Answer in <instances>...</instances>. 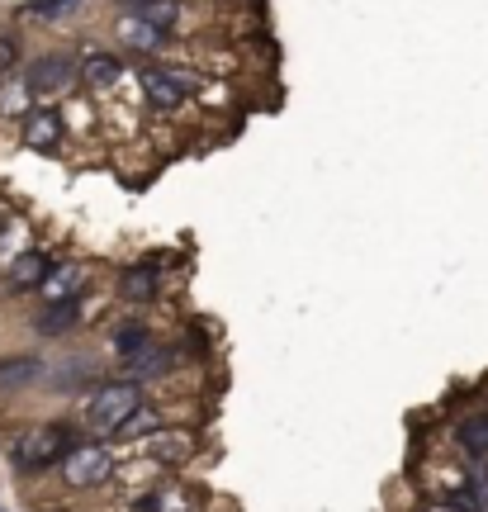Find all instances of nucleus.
I'll return each instance as SVG.
<instances>
[{"label": "nucleus", "mask_w": 488, "mask_h": 512, "mask_svg": "<svg viewBox=\"0 0 488 512\" xmlns=\"http://www.w3.org/2000/svg\"><path fill=\"white\" fill-rule=\"evenodd\" d=\"M76 446V432L62 427V422H43V427H24L15 441H10V460H15L19 475H38Z\"/></svg>", "instance_id": "nucleus-1"}, {"label": "nucleus", "mask_w": 488, "mask_h": 512, "mask_svg": "<svg viewBox=\"0 0 488 512\" xmlns=\"http://www.w3.org/2000/svg\"><path fill=\"white\" fill-rule=\"evenodd\" d=\"M143 403H147L143 384H133V380L100 384L91 399H86V427H91L95 437H114V432L124 427L128 413H138Z\"/></svg>", "instance_id": "nucleus-2"}, {"label": "nucleus", "mask_w": 488, "mask_h": 512, "mask_svg": "<svg viewBox=\"0 0 488 512\" xmlns=\"http://www.w3.org/2000/svg\"><path fill=\"white\" fill-rule=\"evenodd\" d=\"M109 475H114V456L100 441H76L72 451L62 456V484H72V489H95Z\"/></svg>", "instance_id": "nucleus-3"}, {"label": "nucleus", "mask_w": 488, "mask_h": 512, "mask_svg": "<svg viewBox=\"0 0 488 512\" xmlns=\"http://www.w3.org/2000/svg\"><path fill=\"white\" fill-rule=\"evenodd\" d=\"M29 95H67L76 86V57L72 53H43L24 67Z\"/></svg>", "instance_id": "nucleus-4"}, {"label": "nucleus", "mask_w": 488, "mask_h": 512, "mask_svg": "<svg viewBox=\"0 0 488 512\" xmlns=\"http://www.w3.org/2000/svg\"><path fill=\"white\" fill-rule=\"evenodd\" d=\"M138 91L147 95L152 110H176L190 100V76L166 72V67H138Z\"/></svg>", "instance_id": "nucleus-5"}, {"label": "nucleus", "mask_w": 488, "mask_h": 512, "mask_svg": "<svg viewBox=\"0 0 488 512\" xmlns=\"http://www.w3.org/2000/svg\"><path fill=\"white\" fill-rule=\"evenodd\" d=\"M119 76H124L119 57L100 53V48H86L81 62H76V81H81L86 91H114V86H119Z\"/></svg>", "instance_id": "nucleus-6"}, {"label": "nucleus", "mask_w": 488, "mask_h": 512, "mask_svg": "<svg viewBox=\"0 0 488 512\" xmlns=\"http://www.w3.org/2000/svg\"><path fill=\"white\" fill-rule=\"evenodd\" d=\"M19 138L34 152H57L62 147V114L57 110H29L19 119Z\"/></svg>", "instance_id": "nucleus-7"}, {"label": "nucleus", "mask_w": 488, "mask_h": 512, "mask_svg": "<svg viewBox=\"0 0 488 512\" xmlns=\"http://www.w3.org/2000/svg\"><path fill=\"white\" fill-rule=\"evenodd\" d=\"M81 290H86V266H72V261L67 266H48L43 285H38L43 304H76Z\"/></svg>", "instance_id": "nucleus-8"}, {"label": "nucleus", "mask_w": 488, "mask_h": 512, "mask_svg": "<svg viewBox=\"0 0 488 512\" xmlns=\"http://www.w3.org/2000/svg\"><path fill=\"white\" fill-rule=\"evenodd\" d=\"M114 34H119V43H124L128 53H157V48H166V38H171V34H162V29L143 24L138 15H128V10L114 19Z\"/></svg>", "instance_id": "nucleus-9"}, {"label": "nucleus", "mask_w": 488, "mask_h": 512, "mask_svg": "<svg viewBox=\"0 0 488 512\" xmlns=\"http://www.w3.org/2000/svg\"><path fill=\"white\" fill-rule=\"evenodd\" d=\"M48 266H53V261H48L43 252H19L15 261H10V271H5V285H10L15 294L38 290V285H43V275H48Z\"/></svg>", "instance_id": "nucleus-10"}, {"label": "nucleus", "mask_w": 488, "mask_h": 512, "mask_svg": "<svg viewBox=\"0 0 488 512\" xmlns=\"http://www.w3.org/2000/svg\"><path fill=\"white\" fill-rule=\"evenodd\" d=\"M171 370V351L166 347H138L133 356H124V380H133V384H143V380H152V375H166Z\"/></svg>", "instance_id": "nucleus-11"}, {"label": "nucleus", "mask_w": 488, "mask_h": 512, "mask_svg": "<svg viewBox=\"0 0 488 512\" xmlns=\"http://www.w3.org/2000/svg\"><path fill=\"white\" fill-rule=\"evenodd\" d=\"M34 380H43V361L38 356H5L0 361V394H19Z\"/></svg>", "instance_id": "nucleus-12"}, {"label": "nucleus", "mask_w": 488, "mask_h": 512, "mask_svg": "<svg viewBox=\"0 0 488 512\" xmlns=\"http://www.w3.org/2000/svg\"><path fill=\"white\" fill-rule=\"evenodd\" d=\"M128 15H138L143 24L171 34V29L181 24V5H176V0H138V5H128Z\"/></svg>", "instance_id": "nucleus-13"}, {"label": "nucleus", "mask_w": 488, "mask_h": 512, "mask_svg": "<svg viewBox=\"0 0 488 512\" xmlns=\"http://www.w3.org/2000/svg\"><path fill=\"white\" fill-rule=\"evenodd\" d=\"M455 441H460V451L474 460H488V413H474V418L460 422V432H455Z\"/></svg>", "instance_id": "nucleus-14"}, {"label": "nucleus", "mask_w": 488, "mask_h": 512, "mask_svg": "<svg viewBox=\"0 0 488 512\" xmlns=\"http://www.w3.org/2000/svg\"><path fill=\"white\" fill-rule=\"evenodd\" d=\"M81 323V304H48V309L34 318V328L43 337H62V332H72Z\"/></svg>", "instance_id": "nucleus-15"}, {"label": "nucleus", "mask_w": 488, "mask_h": 512, "mask_svg": "<svg viewBox=\"0 0 488 512\" xmlns=\"http://www.w3.org/2000/svg\"><path fill=\"white\" fill-rule=\"evenodd\" d=\"M119 294H124V299H138V304H147V299L157 294V271H152V266H128V271L119 275Z\"/></svg>", "instance_id": "nucleus-16"}, {"label": "nucleus", "mask_w": 488, "mask_h": 512, "mask_svg": "<svg viewBox=\"0 0 488 512\" xmlns=\"http://www.w3.org/2000/svg\"><path fill=\"white\" fill-rule=\"evenodd\" d=\"M147 451L162 460V465H176V460L190 456V437H181V432H152V437H147Z\"/></svg>", "instance_id": "nucleus-17"}, {"label": "nucleus", "mask_w": 488, "mask_h": 512, "mask_svg": "<svg viewBox=\"0 0 488 512\" xmlns=\"http://www.w3.org/2000/svg\"><path fill=\"white\" fill-rule=\"evenodd\" d=\"M152 432H162V413H157V408H152V403H143V408H138V413H128L124 418V427H119V432H114V437H128V441H138V437H152Z\"/></svg>", "instance_id": "nucleus-18"}, {"label": "nucleus", "mask_w": 488, "mask_h": 512, "mask_svg": "<svg viewBox=\"0 0 488 512\" xmlns=\"http://www.w3.org/2000/svg\"><path fill=\"white\" fill-rule=\"evenodd\" d=\"M29 105H34V95H29V86H24V81H10V86L0 91V114H15V119H24V114H29Z\"/></svg>", "instance_id": "nucleus-19"}, {"label": "nucleus", "mask_w": 488, "mask_h": 512, "mask_svg": "<svg viewBox=\"0 0 488 512\" xmlns=\"http://www.w3.org/2000/svg\"><path fill=\"white\" fill-rule=\"evenodd\" d=\"M152 337H147L143 323H128V328H119V337H114V347H119V356H133L138 347H147Z\"/></svg>", "instance_id": "nucleus-20"}, {"label": "nucleus", "mask_w": 488, "mask_h": 512, "mask_svg": "<svg viewBox=\"0 0 488 512\" xmlns=\"http://www.w3.org/2000/svg\"><path fill=\"white\" fill-rule=\"evenodd\" d=\"M470 470H474V475H470V494H474V503H479V512H488V460H474Z\"/></svg>", "instance_id": "nucleus-21"}, {"label": "nucleus", "mask_w": 488, "mask_h": 512, "mask_svg": "<svg viewBox=\"0 0 488 512\" xmlns=\"http://www.w3.org/2000/svg\"><path fill=\"white\" fill-rule=\"evenodd\" d=\"M15 62H19V48H15V38H0V76L10 72Z\"/></svg>", "instance_id": "nucleus-22"}, {"label": "nucleus", "mask_w": 488, "mask_h": 512, "mask_svg": "<svg viewBox=\"0 0 488 512\" xmlns=\"http://www.w3.org/2000/svg\"><path fill=\"white\" fill-rule=\"evenodd\" d=\"M72 0H34V15L38 19H57V10H67Z\"/></svg>", "instance_id": "nucleus-23"}, {"label": "nucleus", "mask_w": 488, "mask_h": 512, "mask_svg": "<svg viewBox=\"0 0 488 512\" xmlns=\"http://www.w3.org/2000/svg\"><path fill=\"white\" fill-rule=\"evenodd\" d=\"M422 512H455V508H451V503H427Z\"/></svg>", "instance_id": "nucleus-24"}, {"label": "nucleus", "mask_w": 488, "mask_h": 512, "mask_svg": "<svg viewBox=\"0 0 488 512\" xmlns=\"http://www.w3.org/2000/svg\"><path fill=\"white\" fill-rule=\"evenodd\" d=\"M119 5H124V10H128V5H138V0H119Z\"/></svg>", "instance_id": "nucleus-25"}]
</instances>
